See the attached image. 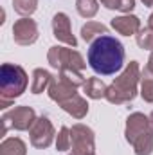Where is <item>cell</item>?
I'll use <instances>...</instances> for the list:
<instances>
[{"instance_id": "8992f818", "label": "cell", "mask_w": 153, "mask_h": 155, "mask_svg": "<svg viewBox=\"0 0 153 155\" xmlns=\"http://www.w3.org/2000/svg\"><path fill=\"white\" fill-rule=\"evenodd\" d=\"M70 139L74 155H96V135L86 124H74L70 128Z\"/></svg>"}, {"instance_id": "83f0119b", "label": "cell", "mask_w": 153, "mask_h": 155, "mask_svg": "<svg viewBox=\"0 0 153 155\" xmlns=\"http://www.w3.org/2000/svg\"><path fill=\"white\" fill-rule=\"evenodd\" d=\"M148 27H151L153 29V13L150 15V18H148Z\"/></svg>"}, {"instance_id": "f546056e", "label": "cell", "mask_w": 153, "mask_h": 155, "mask_svg": "<svg viewBox=\"0 0 153 155\" xmlns=\"http://www.w3.org/2000/svg\"><path fill=\"white\" fill-rule=\"evenodd\" d=\"M148 119H150V126H151V130H153V112L148 116Z\"/></svg>"}, {"instance_id": "4fadbf2b", "label": "cell", "mask_w": 153, "mask_h": 155, "mask_svg": "<svg viewBox=\"0 0 153 155\" xmlns=\"http://www.w3.org/2000/svg\"><path fill=\"white\" fill-rule=\"evenodd\" d=\"M60 107H61L67 114H70L74 119H83V117L88 114V103H86V99L81 97L79 94L72 96V97L67 99V101H63Z\"/></svg>"}, {"instance_id": "5b68a950", "label": "cell", "mask_w": 153, "mask_h": 155, "mask_svg": "<svg viewBox=\"0 0 153 155\" xmlns=\"http://www.w3.org/2000/svg\"><path fill=\"white\" fill-rule=\"evenodd\" d=\"M47 60L49 63L61 71V69H76V71H83L86 67L83 56L74 51V49H69V47H61V45H54L49 49L47 52Z\"/></svg>"}, {"instance_id": "4dcf8cb0", "label": "cell", "mask_w": 153, "mask_h": 155, "mask_svg": "<svg viewBox=\"0 0 153 155\" xmlns=\"http://www.w3.org/2000/svg\"><path fill=\"white\" fill-rule=\"evenodd\" d=\"M70 155H74V153H70Z\"/></svg>"}, {"instance_id": "4316f807", "label": "cell", "mask_w": 153, "mask_h": 155, "mask_svg": "<svg viewBox=\"0 0 153 155\" xmlns=\"http://www.w3.org/2000/svg\"><path fill=\"white\" fill-rule=\"evenodd\" d=\"M146 67L153 72V51H151V54H150V60H148V65H146Z\"/></svg>"}, {"instance_id": "8fae6325", "label": "cell", "mask_w": 153, "mask_h": 155, "mask_svg": "<svg viewBox=\"0 0 153 155\" xmlns=\"http://www.w3.org/2000/svg\"><path fill=\"white\" fill-rule=\"evenodd\" d=\"M112 29L115 33L122 35V36H132L137 35L141 31V20L135 15H122V16H115L110 22Z\"/></svg>"}, {"instance_id": "277c9868", "label": "cell", "mask_w": 153, "mask_h": 155, "mask_svg": "<svg viewBox=\"0 0 153 155\" xmlns=\"http://www.w3.org/2000/svg\"><path fill=\"white\" fill-rule=\"evenodd\" d=\"M36 121V112L34 108L22 105V107H15L13 110L5 112L2 116V135L7 134V130H18V132H25L31 130V126Z\"/></svg>"}, {"instance_id": "ffe728a7", "label": "cell", "mask_w": 153, "mask_h": 155, "mask_svg": "<svg viewBox=\"0 0 153 155\" xmlns=\"http://www.w3.org/2000/svg\"><path fill=\"white\" fill-rule=\"evenodd\" d=\"M76 9L79 13V16L83 18H92L97 15L99 11V2L97 0H76Z\"/></svg>"}, {"instance_id": "3957f363", "label": "cell", "mask_w": 153, "mask_h": 155, "mask_svg": "<svg viewBox=\"0 0 153 155\" xmlns=\"http://www.w3.org/2000/svg\"><path fill=\"white\" fill-rule=\"evenodd\" d=\"M141 83V67L137 61H130L126 69L114 79L106 90V101L112 105H124L135 99L137 87Z\"/></svg>"}, {"instance_id": "ac0fdd59", "label": "cell", "mask_w": 153, "mask_h": 155, "mask_svg": "<svg viewBox=\"0 0 153 155\" xmlns=\"http://www.w3.org/2000/svg\"><path fill=\"white\" fill-rule=\"evenodd\" d=\"M133 152L135 155H151L153 153V130H146L142 135H139L133 141Z\"/></svg>"}, {"instance_id": "6da1fadb", "label": "cell", "mask_w": 153, "mask_h": 155, "mask_svg": "<svg viewBox=\"0 0 153 155\" xmlns=\"http://www.w3.org/2000/svg\"><path fill=\"white\" fill-rule=\"evenodd\" d=\"M124 47L117 38L105 35L99 36L90 43L88 49V65L96 74L101 76H112L115 72H119L124 65Z\"/></svg>"}, {"instance_id": "484cf974", "label": "cell", "mask_w": 153, "mask_h": 155, "mask_svg": "<svg viewBox=\"0 0 153 155\" xmlns=\"http://www.w3.org/2000/svg\"><path fill=\"white\" fill-rule=\"evenodd\" d=\"M99 2H101L106 9H117V11H119V2H121V0H99Z\"/></svg>"}, {"instance_id": "cb8c5ba5", "label": "cell", "mask_w": 153, "mask_h": 155, "mask_svg": "<svg viewBox=\"0 0 153 155\" xmlns=\"http://www.w3.org/2000/svg\"><path fill=\"white\" fill-rule=\"evenodd\" d=\"M72 148V139H70V130L67 126H61L58 135H56V150L58 152H67Z\"/></svg>"}, {"instance_id": "7402d4cb", "label": "cell", "mask_w": 153, "mask_h": 155, "mask_svg": "<svg viewBox=\"0 0 153 155\" xmlns=\"http://www.w3.org/2000/svg\"><path fill=\"white\" fill-rule=\"evenodd\" d=\"M13 7L22 18L31 16L38 7V0H13Z\"/></svg>"}, {"instance_id": "52a82bcc", "label": "cell", "mask_w": 153, "mask_h": 155, "mask_svg": "<svg viewBox=\"0 0 153 155\" xmlns=\"http://www.w3.org/2000/svg\"><path fill=\"white\" fill-rule=\"evenodd\" d=\"M29 135H31V144L38 150H45L52 144L54 137H56V132H54V126L50 123V119L45 116L36 117L34 124L31 126L29 130Z\"/></svg>"}, {"instance_id": "e0dca14e", "label": "cell", "mask_w": 153, "mask_h": 155, "mask_svg": "<svg viewBox=\"0 0 153 155\" xmlns=\"http://www.w3.org/2000/svg\"><path fill=\"white\" fill-rule=\"evenodd\" d=\"M52 83V76L45 69H34L33 71V83H31V92L33 94H41L49 85Z\"/></svg>"}, {"instance_id": "2e32d148", "label": "cell", "mask_w": 153, "mask_h": 155, "mask_svg": "<svg viewBox=\"0 0 153 155\" xmlns=\"http://www.w3.org/2000/svg\"><path fill=\"white\" fill-rule=\"evenodd\" d=\"M105 35H108V27L106 25H103V24H99V22H94V20H90V22H86L83 27H81V36L85 41H94V40H97L99 36H105Z\"/></svg>"}, {"instance_id": "d6986e66", "label": "cell", "mask_w": 153, "mask_h": 155, "mask_svg": "<svg viewBox=\"0 0 153 155\" xmlns=\"http://www.w3.org/2000/svg\"><path fill=\"white\" fill-rule=\"evenodd\" d=\"M141 97L146 103H153V72L148 67L141 71Z\"/></svg>"}, {"instance_id": "ba28073f", "label": "cell", "mask_w": 153, "mask_h": 155, "mask_svg": "<svg viewBox=\"0 0 153 155\" xmlns=\"http://www.w3.org/2000/svg\"><path fill=\"white\" fill-rule=\"evenodd\" d=\"M13 40H15V43L24 45V47L33 45L38 40V25H36V22L33 18H29V16H24V18L16 20L15 25H13Z\"/></svg>"}, {"instance_id": "d4e9b609", "label": "cell", "mask_w": 153, "mask_h": 155, "mask_svg": "<svg viewBox=\"0 0 153 155\" xmlns=\"http://www.w3.org/2000/svg\"><path fill=\"white\" fill-rule=\"evenodd\" d=\"M133 7H135V0H121L119 2V11L121 13L130 15V11H133Z\"/></svg>"}, {"instance_id": "603a6c76", "label": "cell", "mask_w": 153, "mask_h": 155, "mask_svg": "<svg viewBox=\"0 0 153 155\" xmlns=\"http://www.w3.org/2000/svg\"><path fill=\"white\" fill-rule=\"evenodd\" d=\"M135 41L141 49L144 51H153V29L151 27H144L135 35Z\"/></svg>"}, {"instance_id": "7c38bea8", "label": "cell", "mask_w": 153, "mask_h": 155, "mask_svg": "<svg viewBox=\"0 0 153 155\" xmlns=\"http://www.w3.org/2000/svg\"><path fill=\"white\" fill-rule=\"evenodd\" d=\"M49 97L52 99V101H56L58 105H61L63 101H67V99H70L72 96H76V87H72V85H69V83H65V81H61L60 78L58 79H52V83L49 85Z\"/></svg>"}, {"instance_id": "f1b7e54d", "label": "cell", "mask_w": 153, "mask_h": 155, "mask_svg": "<svg viewBox=\"0 0 153 155\" xmlns=\"http://www.w3.org/2000/svg\"><path fill=\"white\" fill-rule=\"evenodd\" d=\"M142 4L148 5V7H153V0H142Z\"/></svg>"}, {"instance_id": "5bb4252c", "label": "cell", "mask_w": 153, "mask_h": 155, "mask_svg": "<svg viewBox=\"0 0 153 155\" xmlns=\"http://www.w3.org/2000/svg\"><path fill=\"white\" fill-rule=\"evenodd\" d=\"M106 90H108V87H106L105 81L99 79V78H88V79L85 81V85H83V92H85V96L90 97V99L106 97Z\"/></svg>"}, {"instance_id": "7a4b0ae2", "label": "cell", "mask_w": 153, "mask_h": 155, "mask_svg": "<svg viewBox=\"0 0 153 155\" xmlns=\"http://www.w3.org/2000/svg\"><path fill=\"white\" fill-rule=\"evenodd\" d=\"M29 85L27 72L15 63H4L0 69V108H9Z\"/></svg>"}, {"instance_id": "9a60e30c", "label": "cell", "mask_w": 153, "mask_h": 155, "mask_svg": "<svg viewBox=\"0 0 153 155\" xmlns=\"http://www.w3.org/2000/svg\"><path fill=\"white\" fill-rule=\"evenodd\" d=\"M0 155H27V146L20 137H7L0 144Z\"/></svg>"}, {"instance_id": "30bf717a", "label": "cell", "mask_w": 153, "mask_h": 155, "mask_svg": "<svg viewBox=\"0 0 153 155\" xmlns=\"http://www.w3.org/2000/svg\"><path fill=\"white\" fill-rule=\"evenodd\" d=\"M150 128H151V126H150L148 116H144V114H141V112H133V114H130L128 119H126L124 137H126V141H128L130 144H133V141H135L139 135H142L146 130H150Z\"/></svg>"}, {"instance_id": "44dd1931", "label": "cell", "mask_w": 153, "mask_h": 155, "mask_svg": "<svg viewBox=\"0 0 153 155\" xmlns=\"http://www.w3.org/2000/svg\"><path fill=\"white\" fill-rule=\"evenodd\" d=\"M60 79L61 81H65V83H69V85H72V87H83L85 85V76L81 74V71H76V69H61L60 71Z\"/></svg>"}, {"instance_id": "9c48e42d", "label": "cell", "mask_w": 153, "mask_h": 155, "mask_svg": "<svg viewBox=\"0 0 153 155\" xmlns=\"http://www.w3.org/2000/svg\"><path fill=\"white\" fill-rule=\"evenodd\" d=\"M52 33H54V38L58 41H63L70 47H76L77 40L72 35V29H70V18L69 15L65 13H56L54 18H52Z\"/></svg>"}]
</instances>
